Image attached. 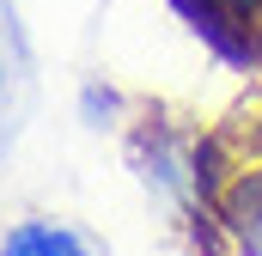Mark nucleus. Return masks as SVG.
Returning <instances> with one entry per match:
<instances>
[{"instance_id": "7ed1b4c3", "label": "nucleus", "mask_w": 262, "mask_h": 256, "mask_svg": "<svg viewBox=\"0 0 262 256\" xmlns=\"http://www.w3.org/2000/svg\"><path fill=\"white\" fill-rule=\"evenodd\" d=\"M226 18H238L244 31H262V0H213Z\"/></svg>"}, {"instance_id": "f03ea898", "label": "nucleus", "mask_w": 262, "mask_h": 256, "mask_svg": "<svg viewBox=\"0 0 262 256\" xmlns=\"http://www.w3.org/2000/svg\"><path fill=\"white\" fill-rule=\"evenodd\" d=\"M0 256H98V250L61 220H18L0 238Z\"/></svg>"}, {"instance_id": "f257e3e1", "label": "nucleus", "mask_w": 262, "mask_h": 256, "mask_svg": "<svg viewBox=\"0 0 262 256\" xmlns=\"http://www.w3.org/2000/svg\"><path fill=\"white\" fill-rule=\"evenodd\" d=\"M25 104H31V61H25V37L12 31V12L0 0V153L12 146V134L25 122Z\"/></svg>"}]
</instances>
